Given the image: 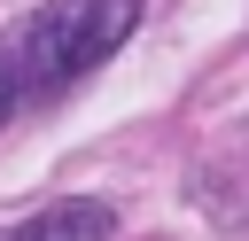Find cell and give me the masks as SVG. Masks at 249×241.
Here are the masks:
<instances>
[{"label":"cell","instance_id":"obj_3","mask_svg":"<svg viewBox=\"0 0 249 241\" xmlns=\"http://www.w3.org/2000/svg\"><path fill=\"white\" fill-rule=\"evenodd\" d=\"M31 101H23V78H16V62H8V39H0V132L23 117Z\"/></svg>","mask_w":249,"mask_h":241},{"label":"cell","instance_id":"obj_1","mask_svg":"<svg viewBox=\"0 0 249 241\" xmlns=\"http://www.w3.org/2000/svg\"><path fill=\"white\" fill-rule=\"evenodd\" d=\"M148 0H39L16 31H8V62L23 78V101H62L70 86H86L132 31H140Z\"/></svg>","mask_w":249,"mask_h":241},{"label":"cell","instance_id":"obj_2","mask_svg":"<svg viewBox=\"0 0 249 241\" xmlns=\"http://www.w3.org/2000/svg\"><path fill=\"white\" fill-rule=\"evenodd\" d=\"M109 233H117V210H109V202H93V194H70V202H54V210L23 218L8 241H109Z\"/></svg>","mask_w":249,"mask_h":241}]
</instances>
